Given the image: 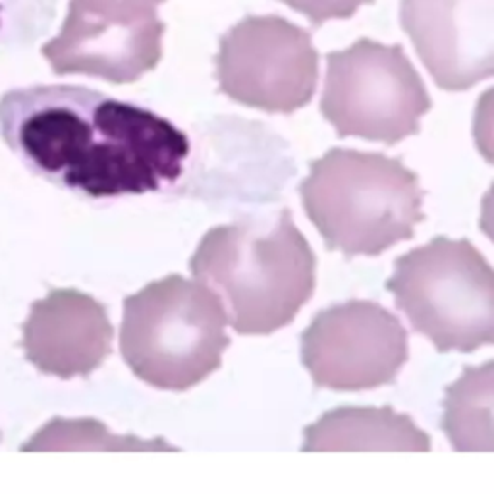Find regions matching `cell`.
I'll return each instance as SVG.
<instances>
[{
  "label": "cell",
  "instance_id": "15",
  "mask_svg": "<svg viewBox=\"0 0 494 494\" xmlns=\"http://www.w3.org/2000/svg\"><path fill=\"white\" fill-rule=\"evenodd\" d=\"M56 8L59 0H0V47L33 45L51 30Z\"/></svg>",
  "mask_w": 494,
  "mask_h": 494
},
{
  "label": "cell",
  "instance_id": "16",
  "mask_svg": "<svg viewBox=\"0 0 494 494\" xmlns=\"http://www.w3.org/2000/svg\"><path fill=\"white\" fill-rule=\"evenodd\" d=\"M305 16L313 27L332 20H351L361 6L375 5V0H278Z\"/></svg>",
  "mask_w": 494,
  "mask_h": 494
},
{
  "label": "cell",
  "instance_id": "14",
  "mask_svg": "<svg viewBox=\"0 0 494 494\" xmlns=\"http://www.w3.org/2000/svg\"><path fill=\"white\" fill-rule=\"evenodd\" d=\"M22 450H174L163 441L144 443L135 439L110 436L95 421L56 419L35 434Z\"/></svg>",
  "mask_w": 494,
  "mask_h": 494
},
{
  "label": "cell",
  "instance_id": "7",
  "mask_svg": "<svg viewBox=\"0 0 494 494\" xmlns=\"http://www.w3.org/2000/svg\"><path fill=\"white\" fill-rule=\"evenodd\" d=\"M219 89L269 115H294L312 103L321 54L305 27L278 14L246 16L219 41Z\"/></svg>",
  "mask_w": 494,
  "mask_h": 494
},
{
  "label": "cell",
  "instance_id": "6",
  "mask_svg": "<svg viewBox=\"0 0 494 494\" xmlns=\"http://www.w3.org/2000/svg\"><path fill=\"white\" fill-rule=\"evenodd\" d=\"M319 108L338 137L392 147L419 134L433 98L400 43L361 37L327 54Z\"/></svg>",
  "mask_w": 494,
  "mask_h": 494
},
{
  "label": "cell",
  "instance_id": "1",
  "mask_svg": "<svg viewBox=\"0 0 494 494\" xmlns=\"http://www.w3.org/2000/svg\"><path fill=\"white\" fill-rule=\"evenodd\" d=\"M0 135L33 174L93 200L171 186L191 149L157 112L64 83L0 97Z\"/></svg>",
  "mask_w": 494,
  "mask_h": 494
},
{
  "label": "cell",
  "instance_id": "2",
  "mask_svg": "<svg viewBox=\"0 0 494 494\" xmlns=\"http://www.w3.org/2000/svg\"><path fill=\"white\" fill-rule=\"evenodd\" d=\"M315 266L290 209L217 226L190 263L238 334H273L290 324L312 300Z\"/></svg>",
  "mask_w": 494,
  "mask_h": 494
},
{
  "label": "cell",
  "instance_id": "12",
  "mask_svg": "<svg viewBox=\"0 0 494 494\" xmlns=\"http://www.w3.org/2000/svg\"><path fill=\"white\" fill-rule=\"evenodd\" d=\"M303 452H429V434L387 407H336L305 429Z\"/></svg>",
  "mask_w": 494,
  "mask_h": 494
},
{
  "label": "cell",
  "instance_id": "5",
  "mask_svg": "<svg viewBox=\"0 0 494 494\" xmlns=\"http://www.w3.org/2000/svg\"><path fill=\"white\" fill-rule=\"evenodd\" d=\"M387 290L439 354L494 346V269L470 239L436 236L404 253Z\"/></svg>",
  "mask_w": 494,
  "mask_h": 494
},
{
  "label": "cell",
  "instance_id": "17",
  "mask_svg": "<svg viewBox=\"0 0 494 494\" xmlns=\"http://www.w3.org/2000/svg\"><path fill=\"white\" fill-rule=\"evenodd\" d=\"M79 6L103 16L117 18H144L159 14L157 8L166 0H74Z\"/></svg>",
  "mask_w": 494,
  "mask_h": 494
},
{
  "label": "cell",
  "instance_id": "8",
  "mask_svg": "<svg viewBox=\"0 0 494 494\" xmlns=\"http://www.w3.org/2000/svg\"><path fill=\"white\" fill-rule=\"evenodd\" d=\"M407 358L402 321L369 300L322 309L302 334V363L319 388L361 392L394 385Z\"/></svg>",
  "mask_w": 494,
  "mask_h": 494
},
{
  "label": "cell",
  "instance_id": "10",
  "mask_svg": "<svg viewBox=\"0 0 494 494\" xmlns=\"http://www.w3.org/2000/svg\"><path fill=\"white\" fill-rule=\"evenodd\" d=\"M164 22L159 14L117 18L68 3L61 32L43 45V56L59 76L81 74L108 83H134L163 59Z\"/></svg>",
  "mask_w": 494,
  "mask_h": 494
},
{
  "label": "cell",
  "instance_id": "9",
  "mask_svg": "<svg viewBox=\"0 0 494 494\" xmlns=\"http://www.w3.org/2000/svg\"><path fill=\"white\" fill-rule=\"evenodd\" d=\"M398 22L436 88L494 78V0H400Z\"/></svg>",
  "mask_w": 494,
  "mask_h": 494
},
{
  "label": "cell",
  "instance_id": "13",
  "mask_svg": "<svg viewBox=\"0 0 494 494\" xmlns=\"http://www.w3.org/2000/svg\"><path fill=\"white\" fill-rule=\"evenodd\" d=\"M441 429L456 452H494V359L446 387Z\"/></svg>",
  "mask_w": 494,
  "mask_h": 494
},
{
  "label": "cell",
  "instance_id": "4",
  "mask_svg": "<svg viewBox=\"0 0 494 494\" xmlns=\"http://www.w3.org/2000/svg\"><path fill=\"white\" fill-rule=\"evenodd\" d=\"M226 322L213 290L172 275L124 300L120 351L144 383L182 392L220 367Z\"/></svg>",
  "mask_w": 494,
  "mask_h": 494
},
{
  "label": "cell",
  "instance_id": "18",
  "mask_svg": "<svg viewBox=\"0 0 494 494\" xmlns=\"http://www.w3.org/2000/svg\"><path fill=\"white\" fill-rule=\"evenodd\" d=\"M473 134L477 147L485 153L487 161L494 163V88L485 91L477 103Z\"/></svg>",
  "mask_w": 494,
  "mask_h": 494
},
{
  "label": "cell",
  "instance_id": "11",
  "mask_svg": "<svg viewBox=\"0 0 494 494\" xmlns=\"http://www.w3.org/2000/svg\"><path fill=\"white\" fill-rule=\"evenodd\" d=\"M112 336L105 305L78 290H52L32 305L23 350L41 373L68 380L101 367L110 356Z\"/></svg>",
  "mask_w": 494,
  "mask_h": 494
},
{
  "label": "cell",
  "instance_id": "3",
  "mask_svg": "<svg viewBox=\"0 0 494 494\" xmlns=\"http://www.w3.org/2000/svg\"><path fill=\"white\" fill-rule=\"evenodd\" d=\"M300 195L324 244L348 259L377 257L412 239L425 220L417 174L383 153L327 151L309 164Z\"/></svg>",
  "mask_w": 494,
  "mask_h": 494
}]
</instances>
